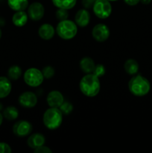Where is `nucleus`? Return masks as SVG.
Listing matches in <instances>:
<instances>
[{
    "label": "nucleus",
    "mask_w": 152,
    "mask_h": 153,
    "mask_svg": "<svg viewBox=\"0 0 152 153\" xmlns=\"http://www.w3.org/2000/svg\"><path fill=\"white\" fill-rule=\"evenodd\" d=\"M79 88L82 94L88 97H94L98 94L101 89L99 78L93 73L83 76L79 83Z\"/></svg>",
    "instance_id": "nucleus-1"
},
{
    "label": "nucleus",
    "mask_w": 152,
    "mask_h": 153,
    "mask_svg": "<svg viewBox=\"0 0 152 153\" xmlns=\"http://www.w3.org/2000/svg\"><path fill=\"white\" fill-rule=\"evenodd\" d=\"M128 88L133 95L141 97L148 94L151 90V84L145 77L138 74L130 79Z\"/></svg>",
    "instance_id": "nucleus-2"
},
{
    "label": "nucleus",
    "mask_w": 152,
    "mask_h": 153,
    "mask_svg": "<svg viewBox=\"0 0 152 153\" xmlns=\"http://www.w3.org/2000/svg\"><path fill=\"white\" fill-rule=\"evenodd\" d=\"M63 113L59 108H49L43 114V124L50 130L59 128L63 122Z\"/></svg>",
    "instance_id": "nucleus-3"
},
{
    "label": "nucleus",
    "mask_w": 152,
    "mask_h": 153,
    "mask_svg": "<svg viewBox=\"0 0 152 153\" xmlns=\"http://www.w3.org/2000/svg\"><path fill=\"white\" fill-rule=\"evenodd\" d=\"M56 33L63 40H71L77 33V25L74 21L69 19L60 21L56 27Z\"/></svg>",
    "instance_id": "nucleus-4"
},
{
    "label": "nucleus",
    "mask_w": 152,
    "mask_h": 153,
    "mask_svg": "<svg viewBox=\"0 0 152 153\" xmlns=\"http://www.w3.org/2000/svg\"><path fill=\"white\" fill-rule=\"evenodd\" d=\"M23 79L27 85L36 88L42 85L44 80V76L41 70L35 67H31L24 73Z\"/></svg>",
    "instance_id": "nucleus-5"
},
{
    "label": "nucleus",
    "mask_w": 152,
    "mask_h": 153,
    "mask_svg": "<svg viewBox=\"0 0 152 153\" xmlns=\"http://www.w3.org/2000/svg\"><path fill=\"white\" fill-rule=\"evenodd\" d=\"M112 5L108 0H96L92 6L95 16L99 19H107L111 15Z\"/></svg>",
    "instance_id": "nucleus-6"
},
{
    "label": "nucleus",
    "mask_w": 152,
    "mask_h": 153,
    "mask_svg": "<svg viewBox=\"0 0 152 153\" xmlns=\"http://www.w3.org/2000/svg\"><path fill=\"white\" fill-rule=\"evenodd\" d=\"M110 29L105 24L98 23L93 27L92 30V36L96 41L102 43L106 41L110 37Z\"/></svg>",
    "instance_id": "nucleus-7"
},
{
    "label": "nucleus",
    "mask_w": 152,
    "mask_h": 153,
    "mask_svg": "<svg viewBox=\"0 0 152 153\" xmlns=\"http://www.w3.org/2000/svg\"><path fill=\"white\" fill-rule=\"evenodd\" d=\"M28 17L33 21H39L43 17L45 8L43 4L39 1H34L28 7Z\"/></svg>",
    "instance_id": "nucleus-8"
},
{
    "label": "nucleus",
    "mask_w": 152,
    "mask_h": 153,
    "mask_svg": "<svg viewBox=\"0 0 152 153\" xmlns=\"http://www.w3.org/2000/svg\"><path fill=\"white\" fill-rule=\"evenodd\" d=\"M32 125L26 120H19L13 126V132L17 137H26L32 131Z\"/></svg>",
    "instance_id": "nucleus-9"
},
{
    "label": "nucleus",
    "mask_w": 152,
    "mask_h": 153,
    "mask_svg": "<svg viewBox=\"0 0 152 153\" xmlns=\"http://www.w3.org/2000/svg\"><path fill=\"white\" fill-rule=\"evenodd\" d=\"M19 105L26 108H31L35 107L37 103V97L34 93L31 91H25L20 94L19 97Z\"/></svg>",
    "instance_id": "nucleus-10"
},
{
    "label": "nucleus",
    "mask_w": 152,
    "mask_h": 153,
    "mask_svg": "<svg viewBox=\"0 0 152 153\" xmlns=\"http://www.w3.org/2000/svg\"><path fill=\"white\" fill-rule=\"evenodd\" d=\"M46 102L49 107L59 108L64 102L63 94L58 91H52L48 94Z\"/></svg>",
    "instance_id": "nucleus-11"
},
{
    "label": "nucleus",
    "mask_w": 152,
    "mask_h": 153,
    "mask_svg": "<svg viewBox=\"0 0 152 153\" xmlns=\"http://www.w3.org/2000/svg\"><path fill=\"white\" fill-rule=\"evenodd\" d=\"M89 21H90V14L87 9H80L75 13V22L77 24V26L81 28L87 26L89 23Z\"/></svg>",
    "instance_id": "nucleus-12"
},
{
    "label": "nucleus",
    "mask_w": 152,
    "mask_h": 153,
    "mask_svg": "<svg viewBox=\"0 0 152 153\" xmlns=\"http://www.w3.org/2000/svg\"><path fill=\"white\" fill-rule=\"evenodd\" d=\"M55 29L52 25L45 23L40 25L38 29V35L44 40H49L55 36Z\"/></svg>",
    "instance_id": "nucleus-13"
},
{
    "label": "nucleus",
    "mask_w": 152,
    "mask_h": 153,
    "mask_svg": "<svg viewBox=\"0 0 152 153\" xmlns=\"http://www.w3.org/2000/svg\"><path fill=\"white\" fill-rule=\"evenodd\" d=\"M45 143H46V137L43 134H40V133H34L31 134L27 140L28 146L33 149L43 146L45 144Z\"/></svg>",
    "instance_id": "nucleus-14"
},
{
    "label": "nucleus",
    "mask_w": 152,
    "mask_h": 153,
    "mask_svg": "<svg viewBox=\"0 0 152 153\" xmlns=\"http://www.w3.org/2000/svg\"><path fill=\"white\" fill-rule=\"evenodd\" d=\"M12 85L10 79L4 76H0V99L7 97L10 94Z\"/></svg>",
    "instance_id": "nucleus-15"
},
{
    "label": "nucleus",
    "mask_w": 152,
    "mask_h": 153,
    "mask_svg": "<svg viewBox=\"0 0 152 153\" xmlns=\"http://www.w3.org/2000/svg\"><path fill=\"white\" fill-rule=\"evenodd\" d=\"M28 15L25 10H19L16 11V13L13 15L12 22L13 25L17 27H22L26 25L28 22Z\"/></svg>",
    "instance_id": "nucleus-16"
},
{
    "label": "nucleus",
    "mask_w": 152,
    "mask_h": 153,
    "mask_svg": "<svg viewBox=\"0 0 152 153\" xmlns=\"http://www.w3.org/2000/svg\"><path fill=\"white\" fill-rule=\"evenodd\" d=\"M95 61L89 57H84L80 61V68L84 73L86 74L92 73L95 70Z\"/></svg>",
    "instance_id": "nucleus-17"
},
{
    "label": "nucleus",
    "mask_w": 152,
    "mask_h": 153,
    "mask_svg": "<svg viewBox=\"0 0 152 153\" xmlns=\"http://www.w3.org/2000/svg\"><path fill=\"white\" fill-rule=\"evenodd\" d=\"M7 4L14 11L25 10L28 7V0H7Z\"/></svg>",
    "instance_id": "nucleus-18"
},
{
    "label": "nucleus",
    "mask_w": 152,
    "mask_h": 153,
    "mask_svg": "<svg viewBox=\"0 0 152 153\" xmlns=\"http://www.w3.org/2000/svg\"><path fill=\"white\" fill-rule=\"evenodd\" d=\"M139 64L136 60L128 59L125 61L124 64V69L128 74L131 76H134L137 74L139 71Z\"/></svg>",
    "instance_id": "nucleus-19"
},
{
    "label": "nucleus",
    "mask_w": 152,
    "mask_h": 153,
    "mask_svg": "<svg viewBox=\"0 0 152 153\" xmlns=\"http://www.w3.org/2000/svg\"><path fill=\"white\" fill-rule=\"evenodd\" d=\"M52 1L58 8L69 10L75 6L77 0H52Z\"/></svg>",
    "instance_id": "nucleus-20"
},
{
    "label": "nucleus",
    "mask_w": 152,
    "mask_h": 153,
    "mask_svg": "<svg viewBox=\"0 0 152 153\" xmlns=\"http://www.w3.org/2000/svg\"><path fill=\"white\" fill-rule=\"evenodd\" d=\"M3 117L8 120H14L19 117V111L14 106H8L3 111Z\"/></svg>",
    "instance_id": "nucleus-21"
},
{
    "label": "nucleus",
    "mask_w": 152,
    "mask_h": 153,
    "mask_svg": "<svg viewBox=\"0 0 152 153\" xmlns=\"http://www.w3.org/2000/svg\"><path fill=\"white\" fill-rule=\"evenodd\" d=\"M22 69L17 65H13L9 68L7 71L8 78L11 80H17L22 76Z\"/></svg>",
    "instance_id": "nucleus-22"
},
{
    "label": "nucleus",
    "mask_w": 152,
    "mask_h": 153,
    "mask_svg": "<svg viewBox=\"0 0 152 153\" xmlns=\"http://www.w3.org/2000/svg\"><path fill=\"white\" fill-rule=\"evenodd\" d=\"M60 110L63 113V114H69L73 111V105L72 103L69 102H63L61 106L59 107Z\"/></svg>",
    "instance_id": "nucleus-23"
},
{
    "label": "nucleus",
    "mask_w": 152,
    "mask_h": 153,
    "mask_svg": "<svg viewBox=\"0 0 152 153\" xmlns=\"http://www.w3.org/2000/svg\"><path fill=\"white\" fill-rule=\"evenodd\" d=\"M55 16H56L57 19L60 21L67 19L69 16L68 10H66V9H63V8H58V10H56Z\"/></svg>",
    "instance_id": "nucleus-24"
},
{
    "label": "nucleus",
    "mask_w": 152,
    "mask_h": 153,
    "mask_svg": "<svg viewBox=\"0 0 152 153\" xmlns=\"http://www.w3.org/2000/svg\"><path fill=\"white\" fill-rule=\"evenodd\" d=\"M42 73H43V76H44V79H49L55 76V71L53 67H51V66H47V67H45L43 69Z\"/></svg>",
    "instance_id": "nucleus-25"
},
{
    "label": "nucleus",
    "mask_w": 152,
    "mask_h": 153,
    "mask_svg": "<svg viewBox=\"0 0 152 153\" xmlns=\"http://www.w3.org/2000/svg\"><path fill=\"white\" fill-rule=\"evenodd\" d=\"M106 73V70H105V67H104V65L101 64H98L97 65H95V70L93 71V74L95 75L97 77L100 78V77H102L103 76H104Z\"/></svg>",
    "instance_id": "nucleus-26"
},
{
    "label": "nucleus",
    "mask_w": 152,
    "mask_h": 153,
    "mask_svg": "<svg viewBox=\"0 0 152 153\" xmlns=\"http://www.w3.org/2000/svg\"><path fill=\"white\" fill-rule=\"evenodd\" d=\"M34 153H52V150L49 149V147H48V146H44V145H43V146H39V147L34 149Z\"/></svg>",
    "instance_id": "nucleus-27"
},
{
    "label": "nucleus",
    "mask_w": 152,
    "mask_h": 153,
    "mask_svg": "<svg viewBox=\"0 0 152 153\" xmlns=\"http://www.w3.org/2000/svg\"><path fill=\"white\" fill-rule=\"evenodd\" d=\"M11 152V148L7 143L0 142V153H10Z\"/></svg>",
    "instance_id": "nucleus-28"
},
{
    "label": "nucleus",
    "mask_w": 152,
    "mask_h": 153,
    "mask_svg": "<svg viewBox=\"0 0 152 153\" xmlns=\"http://www.w3.org/2000/svg\"><path fill=\"white\" fill-rule=\"evenodd\" d=\"M95 1H96V0H82V4L84 7V8L89 9L92 7Z\"/></svg>",
    "instance_id": "nucleus-29"
},
{
    "label": "nucleus",
    "mask_w": 152,
    "mask_h": 153,
    "mask_svg": "<svg viewBox=\"0 0 152 153\" xmlns=\"http://www.w3.org/2000/svg\"><path fill=\"white\" fill-rule=\"evenodd\" d=\"M124 1H125L128 5L134 6L137 5V4L139 2L140 0H124Z\"/></svg>",
    "instance_id": "nucleus-30"
},
{
    "label": "nucleus",
    "mask_w": 152,
    "mask_h": 153,
    "mask_svg": "<svg viewBox=\"0 0 152 153\" xmlns=\"http://www.w3.org/2000/svg\"><path fill=\"white\" fill-rule=\"evenodd\" d=\"M140 2L142 3L143 4H148L151 2V0H140Z\"/></svg>",
    "instance_id": "nucleus-31"
},
{
    "label": "nucleus",
    "mask_w": 152,
    "mask_h": 153,
    "mask_svg": "<svg viewBox=\"0 0 152 153\" xmlns=\"http://www.w3.org/2000/svg\"><path fill=\"white\" fill-rule=\"evenodd\" d=\"M2 122H3V115L0 113V126L1 125Z\"/></svg>",
    "instance_id": "nucleus-32"
},
{
    "label": "nucleus",
    "mask_w": 152,
    "mask_h": 153,
    "mask_svg": "<svg viewBox=\"0 0 152 153\" xmlns=\"http://www.w3.org/2000/svg\"><path fill=\"white\" fill-rule=\"evenodd\" d=\"M1 34H2V33H1V28H0V39H1Z\"/></svg>",
    "instance_id": "nucleus-33"
},
{
    "label": "nucleus",
    "mask_w": 152,
    "mask_h": 153,
    "mask_svg": "<svg viewBox=\"0 0 152 153\" xmlns=\"http://www.w3.org/2000/svg\"><path fill=\"white\" fill-rule=\"evenodd\" d=\"M110 1H117V0H108Z\"/></svg>",
    "instance_id": "nucleus-34"
}]
</instances>
